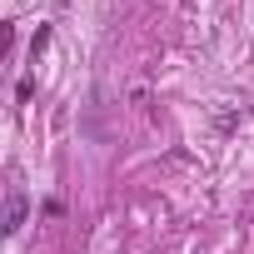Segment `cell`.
Instances as JSON below:
<instances>
[{
  "label": "cell",
  "instance_id": "cell-2",
  "mask_svg": "<svg viewBox=\"0 0 254 254\" xmlns=\"http://www.w3.org/2000/svg\"><path fill=\"white\" fill-rule=\"evenodd\" d=\"M50 35H55L50 25H40V30H35V40H30V55H35V60L45 55V45H50Z\"/></svg>",
  "mask_w": 254,
  "mask_h": 254
},
{
  "label": "cell",
  "instance_id": "cell-1",
  "mask_svg": "<svg viewBox=\"0 0 254 254\" xmlns=\"http://www.w3.org/2000/svg\"><path fill=\"white\" fill-rule=\"evenodd\" d=\"M25 214H30V199H25V185H20V180L10 175V185H5V219H0V229H5V234H20Z\"/></svg>",
  "mask_w": 254,
  "mask_h": 254
}]
</instances>
